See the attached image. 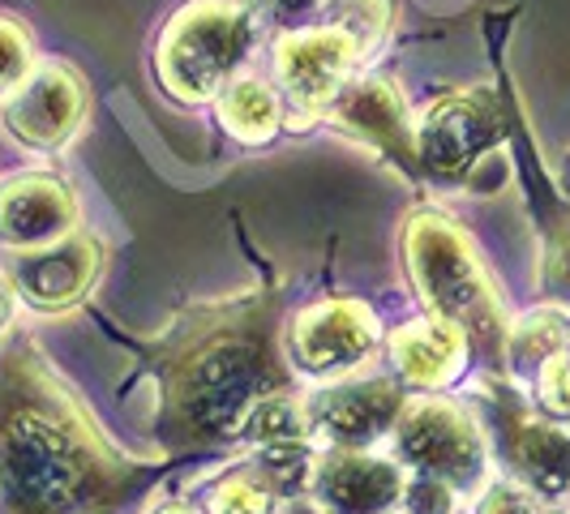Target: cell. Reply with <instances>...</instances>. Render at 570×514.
Returning a JSON list of instances; mask_svg holds the SVG:
<instances>
[{"instance_id":"cell-1","label":"cell","mask_w":570,"mask_h":514,"mask_svg":"<svg viewBox=\"0 0 570 514\" xmlns=\"http://www.w3.org/2000/svg\"><path fill=\"white\" fill-rule=\"evenodd\" d=\"M112 481L95 428L39 365L0 373V514H90Z\"/></svg>"},{"instance_id":"cell-2","label":"cell","mask_w":570,"mask_h":514,"mask_svg":"<svg viewBox=\"0 0 570 514\" xmlns=\"http://www.w3.org/2000/svg\"><path fill=\"white\" fill-rule=\"evenodd\" d=\"M403 249L412 284L429 305V314L481 343L502 339V309L481 270V257L446 215L433 210L412 215L403 228Z\"/></svg>"},{"instance_id":"cell-3","label":"cell","mask_w":570,"mask_h":514,"mask_svg":"<svg viewBox=\"0 0 570 514\" xmlns=\"http://www.w3.org/2000/svg\"><path fill=\"white\" fill-rule=\"evenodd\" d=\"M266 365L257 347L240 335L202 343L176 373V412L198 437L240 433L249 412L266 399Z\"/></svg>"},{"instance_id":"cell-4","label":"cell","mask_w":570,"mask_h":514,"mask_svg":"<svg viewBox=\"0 0 570 514\" xmlns=\"http://www.w3.org/2000/svg\"><path fill=\"white\" fill-rule=\"evenodd\" d=\"M249 18L232 0H194L168 22L159 39V78L176 99L202 103L245 60Z\"/></svg>"},{"instance_id":"cell-5","label":"cell","mask_w":570,"mask_h":514,"mask_svg":"<svg viewBox=\"0 0 570 514\" xmlns=\"http://www.w3.org/2000/svg\"><path fill=\"white\" fill-rule=\"evenodd\" d=\"M395 446L400 458L421 467L425 476L451 481V485H476L481 476V437L476 425L446 399H421L400 412V428H395Z\"/></svg>"},{"instance_id":"cell-6","label":"cell","mask_w":570,"mask_h":514,"mask_svg":"<svg viewBox=\"0 0 570 514\" xmlns=\"http://www.w3.org/2000/svg\"><path fill=\"white\" fill-rule=\"evenodd\" d=\"M356 57V34L347 27L292 30L275 48V78L287 103L301 112H326L347 86V69Z\"/></svg>"},{"instance_id":"cell-7","label":"cell","mask_w":570,"mask_h":514,"mask_svg":"<svg viewBox=\"0 0 570 514\" xmlns=\"http://www.w3.org/2000/svg\"><path fill=\"white\" fill-rule=\"evenodd\" d=\"M4 129L13 142L30 150H57L65 146L86 116V86L69 65H35L30 78L4 103Z\"/></svg>"},{"instance_id":"cell-8","label":"cell","mask_w":570,"mask_h":514,"mask_svg":"<svg viewBox=\"0 0 570 514\" xmlns=\"http://www.w3.org/2000/svg\"><path fill=\"white\" fill-rule=\"evenodd\" d=\"M373 343H377V322L361 300H322L287 330L292 365L314 377L352 369L356 360L370 356Z\"/></svg>"},{"instance_id":"cell-9","label":"cell","mask_w":570,"mask_h":514,"mask_svg":"<svg viewBox=\"0 0 570 514\" xmlns=\"http://www.w3.org/2000/svg\"><path fill=\"white\" fill-rule=\"evenodd\" d=\"M99 261L104 249L90 236H65L48 249H27L13 254L9 261V284L39 314H60L69 305H78L90 284L99 279Z\"/></svg>"},{"instance_id":"cell-10","label":"cell","mask_w":570,"mask_h":514,"mask_svg":"<svg viewBox=\"0 0 570 514\" xmlns=\"http://www.w3.org/2000/svg\"><path fill=\"white\" fill-rule=\"evenodd\" d=\"M502 138V112L485 90H459L438 99L416 125V150L433 171L468 168Z\"/></svg>"},{"instance_id":"cell-11","label":"cell","mask_w":570,"mask_h":514,"mask_svg":"<svg viewBox=\"0 0 570 514\" xmlns=\"http://www.w3.org/2000/svg\"><path fill=\"white\" fill-rule=\"evenodd\" d=\"M78 228V198L69 185L43 171L9 176L0 185V245L13 254L48 249Z\"/></svg>"},{"instance_id":"cell-12","label":"cell","mask_w":570,"mask_h":514,"mask_svg":"<svg viewBox=\"0 0 570 514\" xmlns=\"http://www.w3.org/2000/svg\"><path fill=\"white\" fill-rule=\"evenodd\" d=\"M403 488L395 463L373 458L365 451L326 455L317 467V497L335 514H382Z\"/></svg>"},{"instance_id":"cell-13","label":"cell","mask_w":570,"mask_h":514,"mask_svg":"<svg viewBox=\"0 0 570 514\" xmlns=\"http://www.w3.org/2000/svg\"><path fill=\"white\" fill-rule=\"evenodd\" d=\"M403 395L391 382H356V386H340L326 391L317 403V428L340 442L343 451H365L377 442L386 428L400 421Z\"/></svg>"},{"instance_id":"cell-14","label":"cell","mask_w":570,"mask_h":514,"mask_svg":"<svg viewBox=\"0 0 570 514\" xmlns=\"http://www.w3.org/2000/svg\"><path fill=\"white\" fill-rule=\"evenodd\" d=\"M463 352H468V335L451 322H438V317L400 326L395 339H391L395 369L416 386H442L459 369Z\"/></svg>"},{"instance_id":"cell-15","label":"cell","mask_w":570,"mask_h":514,"mask_svg":"<svg viewBox=\"0 0 570 514\" xmlns=\"http://www.w3.org/2000/svg\"><path fill=\"white\" fill-rule=\"evenodd\" d=\"M335 108V120L343 129L370 138V142L386 146V150H407V125H403V99L391 90V82H377V78H365V82L343 86V95L331 103Z\"/></svg>"},{"instance_id":"cell-16","label":"cell","mask_w":570,"mask_h":514,"mask_svg":"<svg viewBox=\"0 0 570 514\" xmlns=\"http://www.w3.org/2000/svg\"><path fill=\"white\" fill-rule=\"evenodd\" d=\"M514 458L528 472V481L549 497L570 488V428L523 425L514 437Z\"/></svg>"},{"instance_id":"cell-17","label":"cell","mask_w":570,"mask_h":514,"mask_svg":"<svg viewBox=\"0 0 570 514\" xmlns=\"http://www.w3.org/2000/svg\"><path fill=\"white\" fill-rule=\"evenodd\" d=\"M219 120L232 138L240 142H271L279 129V99L275 90L262 82H232L219 95Z\"/></svg>"},{"instance_id":"cell-18","label":"cell","mask_w":570,"mask_h":514,"mask_svg":"<svg viewBox=\"0 0 570 514\" xmlns=\"http://www.w3.org/2000/svg\"><path fill=\"white\" fill-rule=\"evenodd\" d=\"M245 428L254 433L262 446H287V442H296L305 433V412L296 407V399H287V395H266L249 412Z\"/></svg>"},{"instance_id":"cell-19","label":"cell","mask_w":570,"mask_h":514,"mask_svg":"<svg viewBox=\"0 0 570 514\" xmlns=\"http://www.w3.org/2000/svg\"><path fill=\"white\" fill-rule=\"evenodd\" d=\"M507 352L514 369H541L553 352H562V326L553 317H532L507 335Z\"/></svg>"},{"instance_id":"cell-20","label":"cell","mask_w":570,"mask_h":514,"mask_svg":"<svg viewBox=\"0 0 570 514\" xmlns=\"http://www.w3.org/2000/svg\"><path fill=\"white\" fill-rule=\"evenodd\" d=\"M35 69V43H30V30L0 13V90H18Z\"/></svg>"},{"instance_id":"cell-21","label":"cell","mask_w":570,"mask_h":514,"mask_svg":"<svg viewBox=\"0 0 570 514\" xmlns=\"http://www.w3.org/2000/svg\"><path fill=\"white\" fill-rule=\"evenodd\" d=\"M210 514H271V493L254 476H228L210 493Z\"/></svg>"},{"instance_id":"cell-22","label":"cell","mask_w":570,"mask_h":514,"mask_svg":"<svg viewBox=\"0 0 570 514\" xmlns=\"http://www.w3.org/2000/svg\"><path fill=\"white\" fill-rule=\"evenodd\" d=\"M537 386H541V403L553 416H570V352H553L537 369Z\"/></svg>"},{"instance_id":"cell-23","label":"cell","mask_w":570,"mask_h":514,"mask_svg":"<svg viewBox=\"0 0 570 514\" xmlns=\"http://www.w3.org/2000/svg\"><path fill=\"white\" fill-rule=\"evenodd\" d=\"M412 514H451V488L438 476H425L412 485V497H407Z\"/></svg>"},{"instance_id":"cell-24","label":"cell","mask_w":570,"mask_h":514,"mask_svg":"<svg viewBox=\"0 0 570 514\" xmlns=\"http://www.w3.org/2000/svg\"><path fill=\"white\" fill-rule=\"evenodd\" d=\"M481 514H537V502L523 493V488L514 485H498L493 493L485 497V506Z\"/></svg>"},{"instance_id":"cell-25","label":"cell","mask_w":570,"mask_h":514,"mask_svg":"<svg viewBox=\"0 0 570 514\" xmlns=\"http://www.w3.org/2000/svg\"><path fill=\"white\" fill-rule=\"evenodd\" d=\"M13 300H18V291H13V284L0 275V335H4L9 322H13Z\"/></svg>"},{"instance_id":"cell-26","label":"cell","mask_w":570,"mask_h":514,"mask_svg":"<svg viewBox=\"0 0 570 514\" xmlns=\"http://www.w3.org/2000/svg\"><path fill=\"white\" fill-rule=\"evenodd\" d=\"M287 514H317V511H314V506H309V502H296V506H292V511H287Z\"/></svg>"},{"instance_id":"cell-27","label":"cell","mask_w":570,"mask_h":514,"mask_svg":"<svg viewBox=\"0 0 570 514\" xmlns=\"http://www.w3.org/2000/svg\"><path fill=\"white\" fill-rule=\"evenodd\" d=\"M159 514H189L185 506H168V511H159Z\"/></svg>"}]
</instances>
